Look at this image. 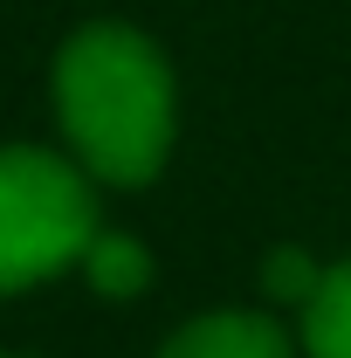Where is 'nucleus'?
Returning a JSON list of instances; mask_svg holds the SVG:
<instances>
[{"instance_id": "nucleus-4", "label": "nucleus", "mask_w": 351, "mask_h": 358, "mask_svg": "<svg viewBox=\"0 0 351 358\" xmlns=\"http://www.w3.org/2000/svg\"><path fill=\"white\" fill-rule=\"evenodd\" d=\"M83 282L96 289V296H110V303H124V296H138L145 282H152V248L138 241V234H117V227H96L83 248Z\"/></svg>"}, {"instance_id": "nucleus-5", "label": "nucleus", "mask_w": 351, "mask_h": 358, "mask_svg": "<svg viewBox=\"0 0 351 358\" xmlns=\"http://www.w3.org/2000/svg\"><path fill=\"white\" fill-rule=\"evenodd\" d=\"M303 358H351V255L324 268L317 296L303 303Z\"/></svg>"}, {"instance_id": "nucleus-6", "label": "nucleus", "mask_w": 351, "mask_h": 358, "mask_svg": "<svg viewBox=\"0 0 351 358\" xmlns=\"http://www.w3.org/2000/svg\"><path fill=\"white\" fill-rule=\"evenodd\" d=\"M317 282H324V268H317L310 248H275V255L262 262V289L275 296V303H289V310H303L310 296H317Z\"/></svg>"}, {"instance_id": "nucleus-1", "label": "nucleus", "mask_w": 351, "mask_h": 358, "mask_svg": "<svg viewBox=\"0 0 351 358\" xmlns=\"http://www.w3.org/2000/svg\"><path fill=\"white\" fill-rule=\"evenodd\" d=\"M55 117L69 159L96 186H152L179 131V96L159 42L124 21L76 28L55 55Z\"/></svg>"}, {"instance_id": "nucleus-3", "label": "nucleus", "mask_w": 351, "mask_h": 358, "mask_svg": "<svg viewBox=\"0 0 351 358\" xmlns=\"http://www.w3.org/2000/svg\"><path fill=\"white\" fill-rule=\"evenodd\" d=\"M159 358H296V338L275 324L268 310H200L193 324H179L159 345Z\"/></svg>"}, {"instance_id": "nucleus-2", "label": "nucleus", "mask_w": 351, "mask_h": 358, "mask_svg": "<svg viewBox=\"0 0 351 358\" xmlns=\"http://www.w3.org/2000/svg\"><path fill=\"white\" fill-rule=\"evenodd\" d=\"M96 234L89 173L42 145H0V296L42 289Z\"/></svg>"}, {"instance_id": "nucleus-7", "label": "nucleus", "mask_w": 351, "mask_h": 358, "mask_svg": "<svg viewBox=\"0 0 351 358\" xmlns=\"http://www.w3.org/2000/svg\"><path fill=\"white\" fill-rule=\"evenodd\" d=\"M0 358H14V352H0Z\"/></svg>"}]
</instances>
